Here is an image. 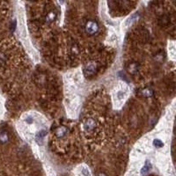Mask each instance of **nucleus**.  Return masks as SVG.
I'll return each mask as SVG.
<instances>
[{
  "mask_svg": "<svg viewBox=\"0 0 176 176\" xmlns=\"http://www.w3.org/2000/svg\"><path fill=\"white\" fill-rule=\"evenodd\" d=\"M151 169H152V165H151V163H150L149 161H146V163L144 165V167L141 169V174H142V175L147 174L150 172Z\"/></svg>",
  "mask_w": 176,
  "mask_h": 176,
  "instance_id": "nucleus-2",
  "label": "nucleus"
},
{
  "mask_svg": "<svg viewBox=\"0 0 176 176\" xmlns=\"http://www.w3.org/2000/svg\"><path fill=\"white\" fill-rule=\"evenodd\" d=\"M26 122H28V123H32L33 122V118L32 117H29L26 119Z\"/></svg>",
  "mask_w": 176,
  "mask_h": 176,
  "instance_id": "nucleus-7",
  "label": "nucleus"
},
{
  "mask_svg": "<svg viewBox=\"0 0 176 176\" xmlns=\"http://www.w3.org/2000/svg\"><path fill=\"white\" fill-rule=\"evenodd\" d=\"M99 176H106V175H105V174H100Z\"/></svg>",
  "mask_w": 176,
  "mask_h": 176,
  "instance_id": "nucleus-8",
  "label": "nucleus"
},
{
  "mask_svg": "<svg viewBox=\"0 0 176 176\" xmlns=\"http://www.w3.org/2000/svg\"><path fill=\"white\" fill-rule=\"evenodd\" d=\"M8 139H9V137L5 131H3L0 133V143L1 144H5L8 141Z\"/></svg>",
  "mask_w": 176,
  "mask_h": 176,
  "instance_id": "nucleus-3",
  "label": "nucleus"
},
{
  "mask_svg": "<svg viewBox=\"0 0 176 176\" xmlns=\"http://www.w3.org/2000/svg\"><path fill=\"white\" fill-rule=\"evenodd\" d=\"M86 30L91 35L95 34L98 31V25L95 23L94 21H89L87 23V25H86Z\"/></svg>",
  "mask_w": 176,
  "mask_h": 176,
  "instance_id": "nucleus-1",
  "label": "nucleus"
},
{
  "mask_svg": "<svg viewBox=\"0 0 176 176\" xmlns=\"http://www.w3.org/2000/svg\"><path fill=\"white\" fill-rule=\"evenodd\" d=\"M153 145H154L156 148H161V147L164 145V144H163L162 141L159 140V139H154V140H153Z\"/></svg>",
  "mask_w": 176,
  "mask_h": 176,
  "instance_id": "nucleus-4",
  "label": "nucleus"
},
{
  "mask_svg": "<svg viewBox=\"0 0 176 176\" xmlns=\"http://www.w3.org/2000/svg\"><path fill=\"white\" fill-rule=\"evenodd\" d=\"M82 174H83V175H85V176H90V173H89L88 169H86V168H84V169H83Z\"/></svg>",
  "mask_w": 176,
  "mask_h": 176,
  "instance_id": "nucleus-6",
  "label": "nucleus"
},
{
  "mask_svg": "<svg viewBox=\"0 0 176 176\" xmlns=\"http://www.w3.org/2000/svg\"><path fill=\"white\" fill-rule=\"evenodd\" d=\"M94 125V122L92 120H89L86 123H85V129L87 130H90V129L93 128V126Z\"/></svg>",
  "mask_w": 176,
  "mask_h": 176,
  "instance_id": "nucleus-5",
  "label": "nucleus"
}]
</instances>
